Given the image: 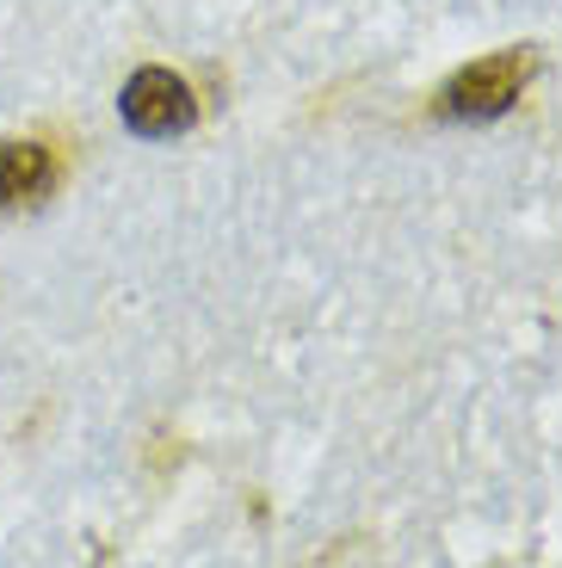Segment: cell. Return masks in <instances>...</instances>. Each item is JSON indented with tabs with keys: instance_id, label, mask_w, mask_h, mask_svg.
<instances>
[{
	"instance_id": "obj_2",
	"label": "cell",
	"mask_w": 562,
	"mask_h": 568,
	"mask_svg": "<svg viewBox=\"0 0 562 568\" xmlns=\"http://www.w3.org/2000/svg\"><path fill=\"white\" fill-rule=\"evenodd\" d=\"M124 124L137 136H180V130L198 124V100L192 87L180 81L173 69H137L124 81V100H118Z\"/></svg>"
},
{
	"instance_id": "obj_1",
	"label": "cell",
	"mask_w": 562,
	"mask_h": 568,
	"mask_svg": "<svg viewBox=\"0 0 562 568\" xmlns=\"http://www.w3.org/2000/svg\"><path fill=\"white\" fill-rule=\"evenodd\" d=\"M532 81V57L525 50H501V57H482L470 69H458L439 93V112L445 118H470V124H489V118L513 112L520 87Z\"/></svg>"
},
{
	"instance_id": "obj_3",
	"label": "cell",
	"mask_w": 562,
	"mask_h": 568,
	"mask_svg": "<svg viewBox=\"0 0 562 568\" xmlns=\"http://www.w3.org/2000/svg\"><path fill=\"white\" fill-rule=\"evenodd\" d=\"M50 185H57V161L43 142H0V216L43 204Z\"/></svg>"
}]
</instances>
